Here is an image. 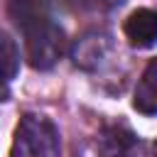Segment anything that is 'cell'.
Listing matches in <instances>:
<instances>
[{"mask_svg": "<svg viewBox=\"0 0 157 157\" xmlns=\"http://www.w3.org/2000/svg\"><path fill=\"white\" fill-rule=\"evenodd\" d=\"M12 157H59L56 125L47 115H22L15 128Z\"/></svg>", "mask_w": 157, "mask_h": 157, "instance_id": "1", "label": "cell"}, {"mask_svg": "<svg viewBox=\"0 0 157 157\" xmlns=\"http://www.w3.org/2000/svg\"><path fill=\"white\" fill-rule=\"evenodd\" d=\"M25 29V52L34 69H52L64 52V32L49 17L34 20L22 27Z\"/></svg>", "mask_w": 157, "mask_h": 157, "instance_id": "2", "label": "cell"}, {"mask_svg": "<svg viewBox=\"0 0 157 157\" xmlns=\"http://www.w3.org/2000/svg\"><path fill=\"white\" fill-rule=\"evenodd\" d=\"M123 29L132 47L147 49V47L157 44V12L150 7H140V10L130 12Z\"/></svg>", "mask_w": 157, "mask_h": 157, "instance_id": "3", "label": "cell"}, {"mask_svg": "<svg viewBox=\"0 0 157 157\" xmlns=\"http://www.w3.org/2000/svg\"><path fill=\"white\" fill-rule=\"evenodd\" d=\"M96 147L103 157H132L137 150V137L120 125H108L98 132Z\"/></svg>", "mask_w": 157, "mask_h": 157, "instance_id": "4", "label": "cell"}, {"mask_svg": "<svg viewBox=\"0 0 157 157\" xmlns=\"http://www.w3.org/2000/svg\"><path fill=\"white\" fill-rule=\"evenodd\" d=\"M108 52V37L105 34H98V32H91V34H83L76 44H74V61L76 66H83V69H93L103 61Z\"/></svg>", "mask_w": 157, "mask_h": 157, "instance_id": "5", "label": "cell"}, {"mask_svg": "<svg viewBox=\"0 0 157 157\" xmlns=\"http://www.w3.org/2000/svg\"><path fill=\"white\" fill-rule=\"evenodd\" d=\"M132 105L142 115H157V61H152L140 76L132 93Z\"/></svg>", "mask_w": 157, "mask_h": 157, "instance_id": "6", "label": "cell"}, {"mask_svg": "<svg viewBox=\"0 0 157 157\" xmlns=\"http://www.w3.org/2000/svg\"><path fill=\"white\" fill-rule=\"evenodd\" d=\"M20 71V49L15 39L0 29V81L10 83Z\"/></svg>", "mask_w": 157, "mask_h": 157, "instance_id": "7", "label": "cell"}, {"mask_svg": "<svg viewBox=\"0 0 157 157\" xmlns=\"http://www.w3.org/2000/svg\"><path fill=\"white\" fill-rule=\"evenodd\" d=\"M10 7H12V17L20 27H25L34 20L49 17L47 10H44V0H12Z\"/></svg>", "mask_w": 157, "mask_h": 157, "instance_id": "8", "label": "cell"}, {"mask_svg": "<svg viewBox=\"0 0 157 157\" xmlns=\"http://www.w3.org/2000/svg\"><path fill=\"white\" fill-rule=\"evenodd\" d=\"M10 96V83H5V81H0V101H5Z\"/></svg>", "mask_w": 157, "mask_h": 157, "instance_id": "9", "label": "cell"}, {"mask_svg": "<svg viewBox=\"0 0 157 157\" xmlns=\"http://www.w3.org/2000/svg\"><path fill=\"white\" fill-rule=\"evenodd\" d=\"M105 2H110V5H115V2H123V0H105Z\"/></svg>", "mask_w": 157, "mask_h": 157, "instance_id": "10", "label": "cell"}, {"mask_svg": "<svg viewBox=\"0 0 157 157\" xmlns=\"http://www.w3.org/2000/svg\"><path fill=\"white\" fill-rule=\"evenodd\" d=\"M155 157H157V142H155Z\"/></svg>", "mask_w": 157, "mask_h": 157, "instance_id": "11", "label": "cell"}]
</instances>
